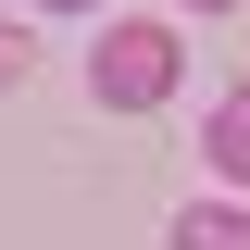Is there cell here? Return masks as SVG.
<instances>
[{
    "mask_svg": "<svg viewBox=\"0 0 250 250\" xmlns=\"http://www.w3.org/2000/svg\"><path fill=\"white\" fill-rule=\"evenodd\" d=\"M88 88L113 100V113H150V100H175V25H100Z\"/></svg>",
    "mask_w": 250,
    "mask_h": 250,
    "instance_id": "obj_1",
    "label": "cell"
},
{
    "mask_svg": "<svg viewBox=\"0 0 250 250\" xmlns=\"http://www.w3.org/2000/svg\"><path fill=\"white\" fill-rule=\"evenodd\" d=\"M175 250H250V200H188V213H175Z\"/></svg>",
    "mask_w": 250,
    "mask_h": 250,
    "instance_id": "obj_2",
    "label": "cell"
},
{
    "mask_svg": "<svg viewBox=\"0 0 250 250\" xmlns=\"http://www.w3.org/2000/svg\"><path fill=\"white\" fill-rule=\"evenodd\" d=\"M200 150H213L225 175L250 188V88H238V100H213V125H200Z\"/></svg>",
    "mask_w": 250,
    "mask_h": 250,
    "instance_id": "obj_3",
    "label": "cell"
},
{
    "mask_svg": "<svg viewBox=\"0 0 250 250\" xmlns=\"http://www.w3.org/2000/svg\"><path fill=\"white\" fill-rule=\"evenodd\" d=\"M13 75H25V25H0V88H13Z\"/></svg>",
    "mask_w": 250,
    "mask_h": 250,
    "instance_id": "obj_4",
    "label": "cell"
},
{
    "mask_svg": "<svg viewBox=\"0 0 250 250\" xmlns=\"http://www.w3.org/2000/svg\"><path fill=\"white\" fill-rule=\"evenodd\" d=\"M38 13H100V0H38Z\"/></svg>",
    "mask_w": 250,
    "mask_h": 250,
    "instance_id": "obj_5",
    "label": "cell"
},
{
    "mask_svg": "<svg viewBox=\"0 0 250 250\" xmlns=\"http://www.w3.org/2000/svg\"><path fill=\"white\" fill-rule=\"evenodd\" d=\"M188 13H225V0H188Z\"/></svg>",
    "mask_w": 250,
    "mask_h": 250,
    "instance_id": "obj_6",
    "label": "cell"
}]
</instances>
